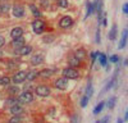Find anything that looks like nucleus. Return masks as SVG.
<instances>
[{"mask_svg": "<svg viewBox=\"0 0 128 123\" xmlns=\"http://www.w3.org/2000/svg\"><path fill=\"white\" fill-rule=\"evenodd\" d=\"M32 100H34V95H32L31 91H23L22 94L18 96L19 104H28V102H32Z\"/></svg>", "mask_w": 128, "mask_h": 123, "instance_id": "1", "label": "nucleus"}, {"mask_svg": "<svg viewBox=\"0 0 128 123\" xmlns=\"http://www.w3.org/2000/svg\"><path fill=\"white\" fill-rule=\"evenodd\" d=\"M63 76L66 77V78H68V80H76L80 76V73H78V70L76 68L68 67L66 69H63Z\"/></svg>", "mask_w": 128, "mask_h": 123, "instance_id": "2", "label": "nucleus"}, {"mask_svg": "<svg viewBox=\"0 0 128 123\" xmlns=\"http://www.w3.org/2000/svg\"><path fill=\"white\" fill-rule=\"evenodd\" d=\"M32 30H34L35 34H42L45 31V22L41 19H36L34 23H32Z\"/></svg>", "mask_w": 128, "mask_h": 123, "instance_id": "3", "label": "nucleus"}, {"mask_svg": "<svg viewBox=\"0 0 128 123\" xmlns=\"http://www.w3.org/2000/svg\"><path fill=\"white\" fill-rule=\"evenodd\" d=\"M26 80H27V72L26 70H18L17 73L13 76V78H12V81L14 82L16 85L22 84V82H24Z\"/></svg>", "mask_w": 128, "mask_h": 123, "instance_id": "4", "label": "nucleus"}, {"mask_svg": "<svg viewBox=\"0 0 128 123\" xmlns=\"http://www.w3.org/2000/svg\"><path fill=\"white\" fill-rule=\"evenodd\" d=\"M35 91H36V94H37L38 96H41V98H46V96H49V95L51 94L50 87H49V86H45V85L37 86Z\"/></svg>", "mask_w": 128, "mask_h": 123, "instance_id": "5", "label": "nucleus"}, {"mask_svg": "<svg viewBox=\"0 0 128 123\" xmlns=\"http://www.w3.org/2000/svg\"><path fill=\"white\" fill-rule=\"evenodd\" d=\"M72 24H73V19L69 16H64L59 20V27L60 28H69V27H72Z\"/></svg>", "mask_w": 128, "mask_h": 123, "instance_id": "6", "label": "nucleus"}, {"mask_svg": "<svg viewBox=\"0 0 128 123\" xmlns=\"http://www.w3.org/2000/svg\"><path fill=\"white\" fill-rule=\"evenodd\" d=\"M54 85H55V87L59 88V90H66V88L68 87V78H66V77L58 78V80L54 82Z\"/></svg>", "mask_w": 128, "mask_h": 123, "instance_id": "7", "label": "nucleus"}, {"mask_svg": "<svg viewBox=\"0 0 128 123\" xmlns=\"http://www.w3.org/2000/svg\"><path fill=\"white\" fill-rule=\"evenodd\" d=\"M16 51H17V54H18V55H22V56H24V55L31 54V51H32V46H30V45H23V46L18 48Z\"/></svg>", "mask_w": 128, "mask_h": 123, "instance_id": "8", "label": "nucleus"}, {"mask_svg": "<svg viewBox=\"0 0 128 123\" xmlns=\"http://www.w3.org/2000/svg\"><path fill=\"white\" fill-rule=\"evenodd\" d=\"M13 16L17 18H22L24 16V8L22 5H14L13 6Z\"/></svg>", "mask_w": 128, "mask_h": 123, "instance_id": "9", "label": "nucleus"}, {"mask_svg": "<svg viewBox=\"0 0 128 123\" xmlns=\"http://www.w3.org/2000/svg\"><path fill=\"white\" fill-rule=\"evenodd\" d=\"M9 110H10V113H12L13 116H20V114L23 113L24 109H23V106L18 102V104H16V105H13V106H10Z\"/></svg>", "mask_w": 128, "mask_h": 123, "instance_id": "10", "label": "nucleus"}, {"mask_svg": "<svg viewBox=\"0 0 128 123\" xmlns=\"http://www.w3.org/2000/svg\"><path fill=\"white\" fill-rule=\"evenodd\" d=\"M127 40H128V30L126 28L122 32V37H120V42L118 45V49H124L127 45Z\"/></svg>", "mask_w": 128, "mask_h": 123, "instance_id": "11", "label": "nucleus"}, {"mask_svg": "<svg viewBox=\"0 0 128 123\" xmlns=\"http://www.w3.org/2000/svg\"><path fill=\"white\" fill-rule=\"evenodd\" d=\"M10 36H12V38L22 37V36H23V30L20 28V27H14L12 31H10Z\"/></svg>", "mask_w": 128, "mask_h": 123, "instance_id": "12", "label": "nucleus"}, {"mask_svg": "<svg viewBox=\"0 0 128 123\" xmlns=\"http://www.w3.org/2000/svg\"><path fill=\"white\" fill-rule=\"evenodd\" d=\"M68 63H69V67H72V68H76V67H80V64H81V60H80L76 55H72V56L69 58V60H68Z\"/></svg>", "mask_w": 128, "mask_h": 123, "instance_id": "13", "label": "nucleus"}, {"mask_svg": "<svg viewBox=\"0 0 128 123\" xmlns=\"http://www.w3.org/2000/svg\"><path fill=\"white\" fill-rule=\"evenodd\" d=\"M42 62H44V55H42V54L34 55V56H32V59H31V63L34 64V66H38V64L42 63Z\"/></svg>", "mask_w": 128, "mask_h": 123, "instance_id": "14", "label": "nucleus"}, {"mask_svg": "<svg viewBox=\"0 0 128 123\" xmlns=\"http://www.w3.org/2000/svg\"><path fill=\"white\" fill-rule=\"evenodd\" d=\"M23 45H24V38H23V36H22V37H18V38H13V41H12V46L16 48V49L23 46Z\"/></svg>", "mask_w": 128, "mask_h": 123, "instance_id": "15", "label": "nucleus"}, {"mask_svg": "<svg viewBox=\"0 0 128 123\" xmlns=\"http://www.w3.org/2000/svg\"><path fill=\"white\" fill-rule=\"evenodd\" d=\"M116 35H118V27H116V24L114 23L112 26V30H110V32H109V38L112 41H114L116 38Z\"/></svg>", "mask_w": 128, "mask_h": 123, "instance_id": "16", "label": "nucleus"}, {"mask_svg": "<svg viewBox=\"0 0 128 123\" xmlns=\"http://www.w3.org/2000/svg\"><path fill=\"white\" fill-rule=\"evenodd\" d=\"M52 73H54V69H42V70L40 72V73H38V76L48 78V77H50Z\"/></svg>", "mask_w": 128, "mask_h": 123, "instance_id": "17", "label": "nucleus"}, {"mask_svg": "<svg viewBox=\"0 0 128 123\" xmlns=\"http://www.w3.org/2000/svg\"><path fill=\"white\" fill-rule=\"evenodd\" d=\"M104 105H105V102H104V101H100L99 104L96 105V108L94 109V114H95V116L100 114V113H101V110L104 109Z\"/></svg>", "mask_w": 128, "mask_h": 123, "instance_id": "18", "label": "nucleus"}, {"mask_svg": "<svg viewBox=\"0 0 128 123\" xmlns=\"http://www.w3.org/2000/svg\"><path fill=\"white\" fill-rule=\"evenodd\" d=\"M94 9H95V5H94V3H87V13H86V16H84V18H88L92 13H94Z\"/></svg>", "mask_w": 128, "mask_h": 123, "instance_id": "19", "label": "nucleus"}, {"mask_svg": "<svg viewBox=\"0 0 128 123\" xmlns=\"http://www.w3.org/2000/svg\"><path fill=\"white\" fill-rule=\"evenodd\" d=\"M10 80L8 76H4V77H0V86H9L10 85Z\"/></svg>", "mask_w": 128, "mask_h": 123, "instance_id": "20", "label": "nucleus"}, {"mask_svg": "<svg viewBox=\"0 0 128 123\" xmlns=\"http://www.w3.org/2000/svg\"><path fill=\"white\" fill-rule=\"evenodd\" d=\"M36 77H38V72L37 70H31L27 73V80L28 81H34Z\"/></svg>", "mask_w": 128, "mask_h": 123, "instance_id": "21", "label": "nucleus"}, {"mask_svg": "<svg viewBox=\"0 0 128 123\" xmlns=\"http://www.w3.org/2000/svg\"><path fill=\"white\" fill-rule=\"evenodd\" d=\"M30 9L32 10V14H34L35 17H37V18H40V17H41V13H40V10H38V8H37V6H35L34 4H31V5H30Z\"/></svg>", "mask_w": 128, "mask_h": 123, "instance_id": "22", "label": "nucleus"}, {"mask_svg": "<svg viewBox=\"0 0 128 123\" xmlns=\"http://www.w3.org/2000/svg\"><path fill=\"white\" fill-rule=\"evenodd\" d=\"M74 55H76L80 60H82L84 56H86V51H84L83 49H78V50H76V54H74Z\"/></svg>", "mask_w": 128, "mask_h": 123, "instance_id": "23", "label": "nucleus"}, {"mask_svg": "<svg viewBox=\"0 0 128 123\" xmlns=\"http://www.w3.org/2000/svg\"><path fill=\"white\" fill-rule=\"evenodd\" d=\"M5 104L9 105V106H13V105L18 104V98H9V99L5 101Z\"/></svg>", "mask_w": 128, "mask_h": 123, "instance_id": "24", "label": "nucleus"}, {"mask_svg": "<svg viewBox=\"0 0 128 123\" xmlns=\"http://www.w3.org/2000/svg\"><path fill=\"white\" fill-rule=\"evenodd\" d=\"M99 62H100V64H101L102 67H105V66H106V62H108V59H106L105 54L99 53Z\"/></svg>", "mask_w": 128, "mask_h": 123, "instance_id": "25", "label": "nucleus"}, {"mask_svg": "<svg viewBox=\"0 0 128 123\" xmlns=\"http://www.w3.org/2000/svg\"><path fill=\"white\" fill-rule=\"evenodd\" d=\"M20 122H22V117L20 116H13L8 120V123H20Z\"/></svg>", "mask_w": 128, "mask_h": 123, "instance_id": "26", "label": "nucleus"}, {"mask_svg": "<svg viewBox=\"0 0 128 123\" xmlns=\"http://www.w3.org/2000/svg\"><path fill=\"white\" fill-rule=\"evenodd\" d=\"M8 92H9L10 95H17L18 92H19V88L17 86H12V87L8 86Z\"/></svg>", "mask_w": 128, "mask_h": 123, "instance_id": "27", "label": "nucleus"}, {"mask_svg": "<svg viewBox=\"0 0 128 123\" xmlns=\"http://www.w3.org/2000/svg\"><path fill=\"white\" fill-rule=\"evenodd\" d=\"M9 9H10L9 4H8V3H4V4L0 5V13H8Z\"/></svg>", "mask_w": 128, "mask_h": 123, "instance_id": "28", "label": "nucleus"}, {"mask_svg": "<svg viewBox=\"0 0 128 123\" xmlns=\"http://www.w3.org/2000/svg\"><path fill=\"white\" fill-rule=\"evenodd\" d=\"M88 99H90V98L86 96V95H84V96L81 99V106H82V108H86V106H87V104H88Z\"/></svg>", "mask_w": 128, "mask_h": 123, "instance_id": "29", "label": "nucleus"}, {"mask_svg": "<svg viewBox=\"0 0 128 123\" xmlns=\"http://www.w3.org/2000/svg\"><path fill=\"white\" fill-rule=\"evenodd\" d=\"M115 101H116V99H115L114 96H112V98L108 100V108H109V109H113V108H114Z\"/></svg>", "mask_w": 128, "mask_h": 123, "instance_id": "30", "label": "nucleus"}, {"mask_svg": "<svg viewBox=\"0 0 128 123\" xmlns=\"http://www.w3.org/2000/svg\"><path fill=\"white\" fill-rule=\"evenodd\" d=\"M58 5L60 8H68V0H58Z\"/></svg>", "mask_w": 128, "mask_h": 123, "instance_id": "31", "label": "nucleus"}, {"mask_svg": "<svg viewBox=\"0 0 128 123\" xmlns=\"http://www.w3.org/2000/svg\"><path fill=\"white\" fill-rule=\"evenodd\" d=\"M86 96H88V98L92 96V85H91V82L88 84V86H87V88H86Z\"/></svg>", "mask_w": 128, "mask_h": 123, "instance_id": "32", "label": "nucleus"}, {"mask_svg": "<svg viewBox=\"0 0 128 123\" xmlns=\"http://www.w3.org/2000/svg\"><path fill=\"white\" fill-rule=\"evenodd\" d=\"M110 62H112V63H118V62H119V56H118V55L110 56Z\"/></svg>", "mask_w": 128, "mask_h": 123, "instance_id": "33", "label": "nucleus"}, {"mask_svg": "<svg viewBox=\"0 0 128 123\" xmlns=\"http://www.w3.org/2000/svg\"><path fill=\"white\" fill-rule=\"evenodd\" d=\"M4 44H5V38H4L3 36H0V48H3Z\"/></svg>", "mask_w": 128, "mask_h": 123, "instance_id": "34", "label": "nucleus"}, {"mask_svg": "<svg viewBox=\"0 0 128 123\" xmlns=\"http://www.w3.org/2000/svg\"><path fill=\"white\" fill-rule=\"evenodd\" d=\"M109 122V117H105V118H102L101 120H99L98 123H108Z\"/></svg>", "mask_w": 128, "mask_h": 123, "instance_id": "35", "label": "nucleus"}, {"mask_svg": "<svg viewBox=\"0 0 128 123\" xmlns=\"http://www.w3.org/2000/svg\"><path fill=\"white\" fill-rule=\"evenodd\" d=\"M123 12H124L126 14H128V3H126V4L123 5Z\"/></svg>", "mask_w": 128, "mask_h": 123, "instance_id": "36", "label": "nucleus"}, {"mask_svg": "<svg viewBox=\"0 0 128 123\" xmlns=\"http://www.w3.org/2000/svg\"><path fill=\"white\" fill-rule=\"evenodd\" d=\"M96 42H100V31L98 30V32H96Z\"/></svg>", "mask_w": 128, "mask_h": 123, "instance_id": "37", "label": "nucleus"}, {"mask_svg": "<svg viewBox=\"0 0 128 123\" xmlns=\"http://www.w3.org/2000/svg\"><path fill=\"white\" fill-rule=\"evenodd\" d=\"M42 5H44V8H46V9H48V6H50V5H48V0H42Z\"/></svg>", "mask_w": 128, "mask_h": 123, "instance_id": "38", "label": "nucleus"}, {"mask_svg": "<svg viewBox=\"0 0 128 123\" xmlns=\"http://www.w3.org/2000/svg\"><path fill=\"white\" fill-rule=\"evenodd\" d=\"M96 56H99V53H92V54H91L92 60H95V58H96Z\"/></svg>", "mask_w": 128, "mask_h": 123, "instance_id": "39", "label": "nucleus"}, {"mask_svg": "<svg viewBox=\"0 0 128 123\" xmlns=\"http://www.w3.org/2000/svg\"><path fill=\"white\" fill-rule=\"evenodd\" d=\"M124 120H128V108H127V112H126V116H124Z\"/></svg>", "mask_w": 128, "mask_h": 123, "instance_id": "40", "label": "nucleus"}, {"mask_svg": "<svg viewBox=\"0 0 128 123\" xmlns=\"http://www.w3.org/2000/svg\"><path fill=\"white\" fill-rule=\"evenodd\" d=\"M124 66H127V67H128V59H126V60H124Z\"/></svg>", "mask_w": 128, "mask_h": 123, "instance_id": "41", "label": "nucleus"}, {"mask_svg": "<svg viewBox=\"0 0 128 123\" xmlns=\"http://www.w3.org/2000/svg\"><path fill=\"white\" fill-rule=\"evenodd\" d=\"M116 123H123V120L120 118H118V120H116Z\"/></svg>", "mask_w": 128, "mask_h": 123, "instance_id": "42", "label": "nucleus"}, {"mask_svg": "<svg viewBox=\"0 0 128 123\" xmlns=\"http://www.w3.org/2000/svg\"><path fill=\"white\" fill-rule=\"evenodd\" d=\"M73 123H76V119H74V120H73Z\"/></svg>", "mask_w": 128, "mask_h": 123, "instance_id": "43", "label": "nucleus"}, {"mask_svg": "<svg viewBox=\"0 0 128 123\" xmlns=\"http://www.w3.org/2000/svg\"><path fill=\"white\" fill-rule=\"evenodd\" d=\"M0 56H2V51H0Z\"/></svg>", "mask_w": 128, "mask_h": 123, "instance_id": "44", "label": "nucleus"}, {"mask_svg": "<svg viewBox=\"0 0 128 123\" xmlns=\"http://www.w3.org/2000/svg\"><path fill=\"white\" fill-rule=\"evenodd\" d=\"M0 2H2V0H0Z\"/></svg>", "mask_w": 128, "mask_h": 123, "instance_id": "45", "label": "nucleus"}]
</instances>
